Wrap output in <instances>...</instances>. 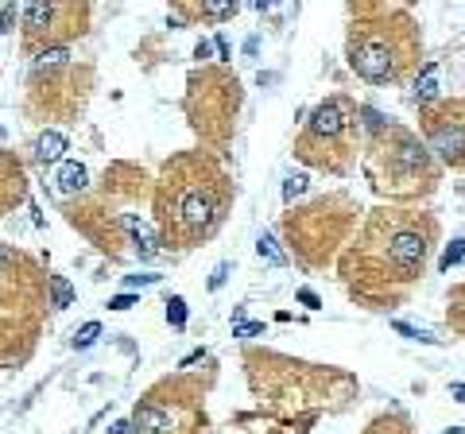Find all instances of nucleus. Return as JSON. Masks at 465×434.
<instances>
[{
    "mask_svg": "<svg viewBox=\"0 0 465 434\" xmlns=\"http://www.w3.org/2000/svg\"><path fill=\"white\" fill-rule=\"evenodd\" d=\"M438 221L407 206H380L357 229V240L341 256V283L349 295L377 306H392L407 287L423 279L435 248Z\"/></svg>",
    "mask_w": 465,
    "mask_h": 434,
    "instance_id": "f257e3e1",
    "label": "nucleus"
},
{
    "mask_svg": "<svg viewBox=\"0 0 465 434\" xmlns=\"http://www.w3.org/2000/svg\"><path fill=\"white\" fill-rule=\"evenodd\" d=\"M233 202L229 175L206 155L175 159L163 171L155 198L159 240L171 248H194L218 233L225 221V209Z\"/></svg>",
    "mask_w": 465,
    "mask_h": 434,
    "instance_id": "f03ea898",
    "label": "nucleus"
},
{
    "mask_svg": "<svg viewBox=\"0 0 465 434\" xmlns=\"http://www.w3.org/2000/svg\"><path fill=\"white\" fill-rule=\"evenodd\" d=\"M419 50H423L419 28L404 8H388V4L353 8L345 55L357 78L372 82V86L399 82L419 62Z\"/></svg>",
    "mask_w": 465,
    "mask_h": 434,
    "instance_id": "7ed1b4c3",
    "label": "nucleus"
},
{
    "mask_svg": "<svg viewBox=\"0 0 465 434\" xmlns=\"http://www.w3.org/2000/svg\"><path fill=\"white\" fill-rule=\"evenodd\" d=\"M368 182L388 202H415L438 187V163L426 144L404 124H380L372 129L365 151Z\"/></svg>",
    "mask_w": 465,
    "mask_h": 434,
    "instance_id": "20e7f679",
    "label": "nucleus"
},
{
    "mask_svg": "<svg viewBox=\"0 0 465 434\" xmlns=\"http://www.w3.org/2000/svg\"><path fill=\"white\" fill-rule=\"evenodd\" d=\"M419 129L442 167L465 171V101H435L419 108Z\"/></svg>",
    "mask_w": 465,
    "mask_h": 434,
    "instance_id": "39448f33",
    "label": "nucleus"
},
{
    "mask_svg": "<svg viewBox=\"0 0 465 434\" xmlns=\"http://www.w3.org/2000/svg\"><path fill=\"white\" fill-rule=\"evenodd\" d=\"M349 124H353V105L345 97H330L310 113L307 129L298 136L295 151L298 159H307L314 167H326V148H341L349 136Z\"/></svg>",
    "mask_w": 465,
    "mask_h": 434,
    "instance_id": "423d86ee",
    "label": "nucleus"
},
{
    "mask_svg": "<svg viewBox=\"0 0 465 434\" xmlns=\"http://www.w3.org/2000/svg\"><path fill=\"white\" fill-rule=\"evenodd\" d=\"M132 434H194L198 426V395L175 399L167 392H151L132 415Z\"/></svg>",
    "mask_w": 465,
    "mask_h": 434,
    "instance_id": "0eeeda50",
    "label": "nucleus"
},
{
    "mask_svg": "<svg viewBox=\"0 0 465 434\" xmlns=\"http://www.w3.org/2000/svg\"><path fill=\"white\" fill-rule=\"evenodd\" d=\"M62 151H66V136H62V132H43V136L35 140V159H39V163H59Z\"/></svg>",
    "mask_w": 465,
    "mask_h": 434,
    "instance_id": "6e6552de",
    "label": "nucleus"
},
{
    "mask_svg": "<svg viewBox=\"0 0 465 434\" xmlns=\"http://www.w3.org/2000/svg\"><path fill=\"white\" fill-rule=\"evenodd\" d=\"M129 229H132V240H136V248H140V256L144 260H151V256H159V237L151 233L144 221H136V217H129Z\"/></svg>",
    "mask_w": 465,
    "mask_h": 434,
    "instance_id": "1a4fd4ad",
    "label": "nucleus"
},
{
    "mask_svg": "<svg viewBox=\"0 0 465 434\" xmlns=\"http://www.w3.org/2000/svg\"><path fill=\"white\" fill-rule=\"evenodd\" d=\"M411 97L419 101V108L435 105V101H438V66H426L423 78H415V93H411Z\"/></svg>",
    "mask_w": 465,
    "mask_h": 434,
    "instance_id": "9d476101",
    "label": "nucleus"
},
{
    "mask_svg": "<svg viewBox=\"0 0 465 434\" xmlns=\"http://www.w3.org/2000/svg\"><path fill=\"white\" fill-rule=\"evenodd\" d=\"M86 178H89L86 167L70 159V163H62V167H59V190H62V194H78V190L86 187Z\"/></svg>",
    "mask_w": 465,
    "mask_h": 434,
    "instance_id": "9b49d317",
    "label": "nucleus"
},
{
    "mask_svg": "<svg viewBox=\"0 0 465 434\" xmlns=\"http://www.w3.org/2000/svg\"><path fill=\"white\" fill-rule=\"evenodd\" d=\"M20 16H23V28L35 35V31H43L50 20H55V8H50V4H23Z\"/></svg>",
    "mask_w": 465,
    "mask_h": 434,
    "instance_id": "f8f14e48",
    "label": "nucleus"
},
{
    "mask_svg": "<svg viewBox=\"0 0 465 434\" xmlns=\"http://www.w3.org/2000/svg\"><path fill=\"white\" fill-rule=\"evenodd\" d=\"M365 434H411V423H407V415L392 411V415H380L377 423H368Z\"/></svg>",
    "mask_w": 465,
    "mask_h": 434,
    "instance_id": "ddd939ff",
    "label": "nucleus"
},
{
    "mask_svg": "<svg viewBox=\"0 0 465 434\" xmlns=\"http://www.w3.org/2000/svg\"><path fill=\"white\" fill-rule=\"evenodd\" d=\"M446 306H450V310H446V322H450L457 334L465 337V287H457L454 295L446 299Z\"/></svg>",
    "mask_w": 465,
    "mask_h": 434,
    "instance_id": "4468645a",
    "label": "nucleus"
},
{
    "mask_svg": "<svg viewBox=\"0 0 465 434\" xmlns=\"http://www.w3.org/2000/svg\"><path fill=\"white\" fill-rule=\"evenodd\" d=\"M70 303H74V287H70V279L50 276V306H55V310H66Z\"/></svg>",
    "mask_w": 465,
    "mask_h": 434,
    "instance_id": "2eb2a0df",
    "label": "nucleus"
},
{
    "mask_svg": "<svg viewBox=\"0 0 465 434\" xmlns=\"http://www.w3.org/2000/svg\"><path fill=\"white\" fill-rule=\"evenodd\" d=\"M70 59V50L66 47H47L35 55V70H47V66H62V62Z\"/></svg>",
    "mask_w": 465,
    "mask_h": 434,
    "instance_id": "dca6fc26",
    "label": "nucleus"
},
{
    "mask_svg": "<svg viewBox=\"0 0 465 434\" xmlns=\"http://www.w3.org/2000/svg\"><path fill=\"white\" fill-rule=\"evenodd\" d=\"M167 322L175 326V330H182V326H187V303H182V295H171L167 299Z\"/></svg>",
    "mask_w": 465,
    "mask_h": 434,
    "instance_id": "f3484780",
    "label": "nucleus"
},
{
    "mask_svg": "<svg viewBox=\"0 0 465 434\" xmlns=\"http://www.w3.org/2000/svg\"><path fill=\"white\" fill-rule=\"evenodd\" d=\"M256 252H260L264 260H272L276 267H283V264H287V256H283V252L276 248V240H272V237H260V240H256Z\"/></svg>",
    "mask_w": 465,
    "mask_h": 434,
    "instance_id": "a211bd4d",
    "label": "nucleus"
},
{
    "mask_svg": "<svg viewBox=\"0 0 465 434\" xmlns=\"http://www.w3.org/2000/svg\"><path fill=\"white\" fill-rule=\"evenodd\" d=\"M97 337H101V326H97V322H86L78 334H74V346H78V349H89L93 341H97Z\"/></svg>",
    "mask_w": 465,
    "mask_h": 434,
    "instance_id": "6ab92c4d",
    "label": "nucleus"
},
{
    "mask_svg": "<svg viewBox=\"0 0 465 434\" xmlns=\"http://www.w3.org/2000/svg\"><path fill=\"white\" fill-rule=\"evenodd\" d=\"M465 256V240H450V248H446L442 252V260H438V267H442V272H450V267L457 264V260Z\"/></svg>",
    "mask_w": 465,
    "mask_h": 434,
    "instance_id": "aec40b11",
    "label": "nucleus"
},
{
    "mask_svg": "<svg viewBox=\"0 0 465 434\" xmlns=\"http://www.w3.org/2000/svg\"><path fill=\"white\" fill-rule=\"evenodd\" d=\"M303 190H307V178H287L283 198H287V202H295V194H303Z\"/></svg>",
    "mask_w": 465,
    "mask_h": 434,
    "instance_id": "412c9836",
    "label": "nucleus"
},
{
    "mask_svg": "<svg viewBox=\"0 0 465 434\" xmlns=\"http://www.w3.org/2000/svg\"><path fill=\"white\" fill-rule=\"evenodd\" d=\"M396 330H399L404 337H415V341H435L430 334H423V330H415V326H407V322H396Z\"/></svg>",
    "mask_w": 465,
    "mask_h": 434,
    "instance_id": "4be33fe9",
    "label": "nucleus"
},
{
    "mask_svg": "<svg viewBox=\"0 0 465 434\" xmlns=\"http://www.w3.org/2000/svg\"><path fill=\"white\" fill-rule=\"evenodd\" d=\"M12 23H16V4H4L0 8V31H12Z\"/></svg>",
    "mask_w": 465,
    "mask_h": 434,
    "instance_id": "5701e85b",
    "label": "nucleus"
},
{
    "mask_svg": "<svg viewBox=\"0 0 465 434\" xmlns=\"http://www.w3.org/2000/svg\"><path fill=\"white\" fill-rule=\"evenodd\" d=\"M264 334V322H248V326H237V337H256Z\"/></svg>",
    "mask_w": 465,
    "mask_h": 434,
    "instance_id": "b1692460",
    "label": "nucleus"
},
{
    "mask_svg": "<svg viewBox=\"0 0 465 434\" xmlns=\"http://www.w3.org/2000/svg\"><path fill=\"white\" fill-rule=\"evenodd\" d=\"M225 276H229V264H218V267H213V276H209V287L218 291V287L225 283Z\"/></svg>",
    "mask_w": 465,
    "mask_h": 434,
    "instance_id": "393cba45",
    "label": "nucleus"
},
{
    "mask_svg": "<svg viewBox=\"0 0 465 434\" xmlns=\"http://www.w3.org/2000/svg\"><path fill=\"white\" fill-rule=\"evenodd\" d=\"M129 306H136V295H117L109 303V310H129Z\"/></svg>",
    "mask_w": 465,
    "mask_h": 434,
    "instance_id": "a878e982",
    "label": "nucleus"
},
{
    "mask_svg": "<svg viewBox=\"0 0 465 434\" xmlns=\"http://www.w3.org/2000/svg\"><path fill=\"white\" fill-rule=\"evenodd\" d=\"M155 283V276H129V287H148Z\"/></svg>",
    "mask_w": 465,
    "mask_h": 434,
    "instance_id": "bb28decb",
    "label": "nucleus"
},
{
    "mask_svg": "<svg viewBox=\"0 0 465 434\" xmlns=\"http://www.w3.org/2000/svg\"><path fill=\"white\" fill-rule=\"evenodd\" d=\"M194 59H209V43H206V39H202L198 47H194Z\"/></svg>",
    "mask_w": 465,
    "mask_h": 434,
    "instance_id": "cd10ccee",
    "label": "nucleus"
},
{
    "mask_svg": "<svg viewBox=\"0 0 465 434\" xmlns=\"http://www.w3.org/2000/svg\"><path fill=\"white\" fill-rule=\"evenodd\" d=\"M450 395H454V399H462V404H465V384H450Z\"/></svg>",
    "mask_w": 465,
    "mask_h": 434,
    "instance_id": "c85d7f7f",
    "label": "nucleus"
},
{
    "mask_svg": "<svg viewBox=\"0 0 465 434\" xmlns=\"http://www.w3.org/2000/svg\"><path fill=\"white\" fill-rule=\"evenodd\" d=\"M298 299H303V303H307V306H318V295H314V291H303V295H298Z\"/></svg>",
    "mask_w": 465,
    "mask_h": 434,
    "instance_id": "c756f323",
    "label": "nucleus"
},
{
    "mask_svg": "<svg viewBox=\"0 0 465 434\" xmlns=\"http://www.w3.org/2000/svg\"><path fill=\"white\" fill-rule=\"evenodd\" d=\"M129 431H132L129 423H113V431H109V434H129Z\"/></svg>",
    "mask_w": 465,
    "mask_h": 434,
    "instance_id": "7c9ffc66",
    "label": "nucleus"
}]
</instances>
